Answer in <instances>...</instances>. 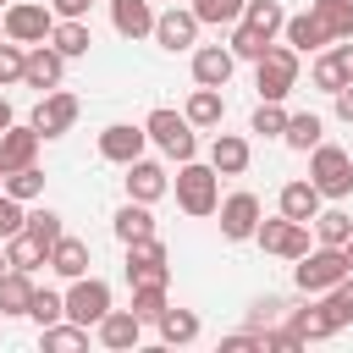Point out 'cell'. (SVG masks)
<instances>
[{
	"mask_svg": "<svg viewBox=\"0 0 353 353\" xmlns=\"http://www.w3.org/2000/svg\"><path fill=\"white\" fill-rule=\"evenodd\" d=\"M298 83V50L292 44H270L259 61H254V88L259 99H287Z\"/></svg>",
	"mask_w": 353,
	"mask_h": 353,
	"instance_id": "6da1fadb",
	"label": "cell"
},
{
	"mask_svg": "<svg viewBox=\"0 0 353 353\" xmlns=\"http://www.w3.org/2000/svg\"><path fill=\"white\" fill-rule=\"evenodd\" d=\"M215 165H199V160H182V171H176V204L188 210V215H215L221 210V193H215Z\"/></svg>",
	"mask_w": 353,
	"mask_h": 353,
	"instance_id": "7a4b0ae2",
	"label": "cell"
},
{
	"mask_svg": "<svg viewBox=\"0 0 353 353\" xmlns=\"http://www.w3.org/2000/svg\"><path fill=\"white\" fill-rule=\"evenodd\" d=\"M342 276H347V254H342V248H331V243L309 248V254L298 259V270H292L298 292H331Z\"/></svg>",
	"mask_w": 353,
	"mask_h": 353,
	"instance_id": "3957f363",
	"label": "cell"
},
{
	"mask_svg": "<svg viewBox=\"0 0 353 353\" xmlns=\"http://www.w3.org/2000/svg\"><path fill=\"white\" fill-rule=\"evenodd\" d=\"M143 132L171 154V160H193L199 154V138H193V121L188 116H176V110H149V121H143Z\"/></svg>",
	"mask_w": 353,
	"mask_h": 353,
	"instance_id": "277c9868",
	"label": "cell"
},
{
	"mask_svg": "<svg viewBox=\"0 0 353 353\" xmlns=\"http://www.w3.org/2000/svg\"><path fill=\"white\" fill-rule=\"evenodd\" d=\"M309 182H314L325 199H347V193H353V160H347L336 143H314V165H309Z\"/></svg>",
	"mask_w": 353,
	"mask_h": 353,
	"instance_id": "5b68a950",
	"label": "cell"
},
{
	"mask_svg": "<svg viewBox=\"0 0 353 353\" xmlns=\"http://www.w3.org/2000/svg\"><path fill=\"white\" fill-rule=\"evenodd\" d=\"M259 248L265 254H281V259H303L309 254V221H292V215H281V221H259Z\"/></svg>",
	"mask_w": 353,
	"mask_h": 353,
	"instance_id": "8992f818",
	"label": "cell"
},
{
	"mask_svg": "<svg viewBox=\"0 0 353 353\" xmlns=\"http://www.w3.org/2000/svg\"><path fill=\"white\" fill-rule=\"evenodd\" d=\"M66 314H72L77 325H99V320L110 314V287H105L99 276H77L72 292H66Z\"/></svg>",
	"mask_w": 353,
	"mask_h": 353,
	"instance_id": "52a82bcc",
	"label": "cell"
},
{
	"mask_svg": "<svg viewBox=\"0 0 353 353\" xmlns=\"http://www.w3.org/2000/svg\"><path fill=\"white\" fill-rule=\"evenodd\" d=\"M55 33V17H50V6H33V0H22V6H11L6 11V39H17V44H44Z\"/></svg>",
	"mask_w": 353,
	"mask_h": 353,
	"instance_id": "ba28073f",
	"label": "cell"
},
{
	"mask_svg": "<svg viewBox=\"0 0 353 353\" xmlns=\"http://www.w3.org/2000/svg\"><path fill=\"white\" fill-rule=\"evenodd\" d=\"M127 281H132V287H138V281H171V270H165V243H160V237L127 243Z\"/></svg>",
	"mask_w": 353,
	"mask_h": 353,
	"instance_id": "9c48e42d",
	"label": "cell"
},
{
	"mask_svg": "<svg viewBox=\"0 0 353 353\" xmlns=\"http://www.w3.org/2000/svg\"><path fill=\"white\" fill-rule=\"evenodd\" d=\"M72 121H77V99H72V94H61V88H50V94L39 99V110H33V127H39L44 138L72 132Z\"/></svg>",
	"mask_w": 353,
	"mask_h": 353,
	"instance_id": "30bf717a",
	"label": "cell"
},
{
	"mask_svg": "<svg viewBox=\"0 0 353 353\" xmlns=\"http://www.w3.org/2000/svg\"><path fill=\"white\" fill-rule=\"evenodd\" d=\"M39 138H44V132H39L33 121H28V127H17V121H11V127L0 132V171H22V165H33Z\"/></svg>",
	"mask_w": 353,
	"mask_h": 353,
	"instance_id": "8fae6325",
	"label": "cell"
},
{
	"mask_svg": "<svg viewBox=\"0 0 353 353\" xmlns=\"http://www.w3.org/2000/svg\"><path fill=\"white\" fill-rule=\"evenodd\" d=\"M221 232H226L232 243L254 237V232H259V199H254V193H232V199L221 204Z\"/></svg>",
	"mask_w": 353,
	"mask_h": 353,
	"instance_id": "7c38bea8",
	"label": "cell"
},
{
	"mask_svg": "<svg viewBox=\"0 0 353 353\" xmlns=\"http://www.w3.org/2000/svg\"><path fill=\"white\" fill-rule=\"evenodd\" d=\"M143 138H149L143 127L116 121V127H105V132H99V154H105V160H116V165H132V160L143 154Z\"/></svg>",
	"mask_w": 353,
	"mask_h": 353,
	"instance_id": "4fadbf2b",
	"label": "cell"
},
{
	"mask_svg": "<svg viewBox=\"0 0 353 353\" xmlns=\"http://www.w3.org/2000/svg\"><path fill=\"white\" fill-rule=\"evenodd\" d=\"M347 83H353V39L336 44V50H325V55L314 61V88L336 94V88H347Z\"/></svg>",
	"mask_w": 353,
	"mask_h": 353,
	"instance_id": "5bb4252c",
	"label": "cell"
},
{
	"mask_svg": "<svg viewBox=\"0 0 353 353\" xmlns=\"http://www.w3.org/2000/svg\"><path fill=\"white\" fill-rule=\"evenodd\" d=\"M165 188H171V176H165L154 160H143V154H138V160L127 165V199H138V204H154Z\"/></svg>",
	"mask_w": 353,
	"mask_h": 353,
	"instance_id": "9a60e30c",
	"label": "cell"
},
{
	"mask_svg": "<svg viewBox=\"0 0 353 353\" xmlns=\"http://www.w3.org/2000/svg\"><path fill=\"white\" fill-rule=\"evenodd\" d=\"M154 39H160V50H188L193 39H199V17L193 11H165V17H154Z\"/></svg>",
	"mask_w": 353,
	"mask_h": 353,
	"instance_id": "2e32d148",
	"label": "cell"
},
{
	"mask_svg": "<svg viewBox=\"0 0 353 353\" xmlns=\"http://www.w3.org/2000/svg\"><path fill=\"white\" fill-rule=\"evenodd\" d=\"M61 66H66V55H61L55 44H50V50H44V44H33V55H28V66H22V83L50 94V88L61 83Z\"/></svg>",
	"mask_w": 353,
	"mask_h": 353,
	"instance_id": "e0dca14e",
	"label": "cell"
},
{
	"mask_svg": "<svg viewBox=\"0 0 353 353\" xmlns=\"http://www.w3.org/2000/svg\"><path fill=\"white\" fill-rule=\"evenodd\" d=\"M232 50H221V44H204V50H193V77L204 83V88H226V77H232Z\"/></svg>",
	"mask_w": 353,
	"mask_h": 353,
	"instance_id": "ac0fdd59",
	"label": "cell"
},
{
	"mask_svg": "<svg viewBox=\"0 0 353 353\" xmlns=\"http://www.w3.org/2000/svg\"><path fill=\"white\" fill-rule=\"evenodd\" d=\"M110 22H116L121 39H143V33H154V11H149V0H110Z\"/></svg>",
	"mask_w": 353,
	"mask_h": 353,
	"instance_id": "d6986e66",
	"label": "cell"
},
{
	"mask_svg": "<svg viewBox=\"0 0 353 353\" xmlns=\"http://www.w3.org/2000/svg\"><path fill=\"white\" fill-rule=\"evenodd\" d=\"M138 336H143V320H138L132 309H110V314L99 320V342H105V347H138Z\"/></svg>",
	"mask_w": 353,
	"mask_h": 353,
	"instance_id": "ffe728a7",
	"label": "cell"
},
{
	"mask_svg": "<svg viewBox=\"0 0 353 353\" xmlns=\"http://www.w3.org/2000/svg\"><path fill=\"white\" fill-rule=\"evenodd\" d=\"M50 270L66 276V281L88 276V243H83V237H61V243L50 248Z\"/></svg>",
	"mask_w": 353,
	"mask_h": 353,
	"instance_id": "44dd1931",
	"label": "cell"
},
{
	"mask_svg": "<svg viewBox=\"0 0 353 353\" xmlns=\"http://www.w3.org/2000/svg\"><path fill=\"white\" fill-rule=\"evenodd\" d=\"M210 165H215L221 176H237V171H248V143H243L237 132H221V138L210 143Z\"/></svg>",
	"mask_w": 353,
	"mask_h": 353,
	"instance_id": "7402d4cb",
	"label": "cell"
},
{
	"mask_svg": "<svg viewBox=\"0 0 353 353\" xmlns=\"http://www.w3.org/2000/svg\"><path fill=\"white\" fill-rule=\"evenodd\" d=\"M320 199H325V193H320L314 182H287V188H281V215L314 221V215H320Z\"/></svg>",
	"mask_w": 353,
	"mask_h": 353,
	"instance_id": "603a6c76",
	"label": "cell"
},
{
	"mask_svg": "<svg viewBox=\"0 0 353 353\" xmlns=\"http://www.w3.org/2000/svg\"><path fill=\"white\" fill-rule=\"evenodd\" d=\"M6 259H11L17 270H28V276H33L39 265H50V248H44V243H39V237H33L28 226H22L17 237H6Z\"/></svg>",
	"mask_w": 353,
	"mask_h": 353,
	"instance_id": "cb8c5ba5",
	"label": "cell"
},
{
	"mask_svg": "<svg viewBox=\"0 0 353 353\" xmlns=\"http://www.w3.org/2000/svg\"><path fill=\"white\" fill-rule=\"evenodd\" d=\"M154 325H160V342H171V347H182V342L199 336V314H193V309H171V303H165V309L154 314Z\"/></svg>",
	"mask_w": 353,
	"mask_h": 353,
	"instance_id": "d4e9b609",
	"label": "cell"
},
{
	"mask_svg": "<svg viewBox=\"0 0 353 353\" xmlns=\"http://www.w3.org/2000/svg\"><path fill=\"white\" fill-rule=\"evenodd\" d=\"M33 292H39V287L28 281V270H17V265H11V270L0 276V314H28Z\"/></svg>",
	"mask_w": 353,
	"mask_h": 353,
	"instance_id": "484cf974",
	"label": "cell"
},
{
	"mask_svg": "<svg viewBox=\"0 0 353 353\" xmlns=\"http://www.w3.org/2000/svg\"><path fill=\"white\" fill-rule=\"evenodd\" d=\"M116 237H121V243H138V237H154V215H149V204H138V199H127V204L116 210Z\"/></svg>",
	"mask_w": 353,
	"mask_h": 353,
	"instance_id": "4316f807",
	"label": "cell"
},
{
	"mask_svg": "<svg viewBox=\"0 0 353 353\" xmlns=\"http://www.w3.org/2000/svg\"><path fill=\"white\" fill-rule=\"evenodd\" d=\"M50 44L72 61V55H88V44H94V39H88V22H83V17H61V22H55V33H50Z\"/></svg>",
	"mask_w": 353,
	"mask_h": 353,
	"instance_id": "83f0119b",
	"label": "cell"
},
{
	"mask_svg": "<svg viewBox=\"0 0 353 353\" xmlns=\"http://www.w3.org/2000/svg\"><path fill=\"white\" fill-rule=\"evenodd\" d=\"M314 17L331 39H353V0H314Z\"/></svg>",
	"mask_w": 353,
	"mask_h": 353,
	"instance_id": "f1b7e54d",
	"label": "cell"
},
{
	"mask_svg": "<svg viewBox=\"0 0 353 353\" xmlns=\"http://www.w3.org/2000/svg\"><path fill=\"white\" fill-rule=\"evenodd\" d=\"M287 44L292 50H314V44H331V33L320 28L314 11H303V17H287Z\"/></svg>",
	"mask_w": 353,
	"mask_h": 353,
	"instance_id": "f546056e",
	"label": "cell"
},
{
	"mask_svg": "<svg viewBox=\"0 0 353 353\" xmlns=\"http://www.w3.org/2000/svg\"><path fill=\"white\" fill-rule=\"evenodd\" d=\"M221 116H226V99L199 83V94L188 99V121H193V127H221Z\"/></svg>",
	"mask_w": 353,
	"mask_h": 353,
	"instance_id": "4dcf8cb0",
	"label": "cell"
},
{
	"mask_svg": "<svg viewBox=\"0 0 353 353\" xmlns=\"http://www.w3.org/2000/svg\"><path fill=\"white\" fill-rule=\"evenodd\" d=\"M320 132H325V121H320L314 110H303V116H287V132H281V138H287L292 149H314Z\"/></svg>",
	"mask_w": 353,
	"mask_h": 353,
	"instance_id": "1f68e13d",
	"label": "cell"
},
{
	"mask_svg": "<svg viewBox=\"0 0 353 353\" xmlns=\"http://www.w3.org/2000/svg\"><path fill=\"white\" fill-rule=\"evenodd\" d=\"M320 309H325V320H331L336 331H342V325H353V281L342 276V281L325 292V303H320Z\"/></svg>",
	"mask_w": 353,
	"mask_h": 353,
	"instance_id": "d6a6232c",
	"label": "cell"
},
{
	"mask_svg": "<svg viewBox=\"0 0 353 353\" xmlns=\"http://www.w3.org/2000/svg\"><path fill=\"white\" fill-rule=\"evenodd\" d=\"M265 50H270V33H265V28H254V22H237V33H232V55L259 61Z\"/></svg>",
	"mask_w": 353,
	"mask_h": 353,
	"instance_id": "836d02e7",
	"label": "cell"
},
{
	"mask_svg": "<svg viewBox=\"0 0 353 353\" xmlns=\"http://www.w3.org/2000/svg\"><path fill=\"white\" fill-rule=\"evenodd\" d=\"M0 188H6L11 199H22V204H28V199H39V193H44V171H39V165H22V171H6V182H0Z\"/></svg>",
	"mask_w": 353,
	"mask_h": 353,
	"instance_id": "e575fe53",
	"label": "cell"
},
{
	"mask_svg": "<svg viewBox=\"0 0 353 353\" xmlns=\"http://www.w3.org/2000/svg\"><path fill=\"white\" fill-rule=\"evenodd\" d=\"M314 232H320V243L342 248V243L353 237V215H347V210H325V215H314Z\"/></svg>",
	"mask_w": 353,
	"mask_h": 353,
	"instance_id": "d590c367",
	"label": "cell"
},
{
	"mask_svg": "<svg viewBox=\"0 0 353 353\" xmlns=\"http://www.w3.org/2000/svg\"><path fill=\"white\" fill-rule=\"evenodd\" d=\"M160 309H165V281H138L132 287V314L138 320H154Z\"/></svg>",
	"mask_w": 353,
	"mask_h": 353,
	"instance_id": "8d00e7d4",
	"label": "cell"
},
{
	"mask_svg": "<svg viewBox=\"0 0 353 353\" xmlns=\"http://www.w3.org/2000/svg\"><path fill=\"white\" fill-rule=\"evenodd\" d=\"M44 347L50 353H72V347H88V325H44Z\"/></svg>",
	"mask_w": 353,
	"mask_h": 353,
	"instance_id": "74e56055",
	"label": "cell"
},
{
	"mask_svg": "<svg viewBox=\"0 0 353 353\" xmlns=\"http://www.w3.org/2000/svg\"><path fill=\"white\" fill-rule=\"evenodd\" d=\"M243 6L248 0H193V17L199 22H243Z\"/></svg>",
	"mask_w": 353,
	"mask_h": 353,
	"instance_id": "f35d334b",
	"label": "cell"
},
{
	"mask_svg": "<svg viewBox=\"0 0 353 353\" xmlns=\"http://www.w3.org/2000/svg\"><path fill=\"white\" fill-rule=\"evenodd\" d=\"M243 22H254V28H265V33L287 28V17H281V6H276V0H248V6H243Z\"/></svg>",
	"mask_w": 353,
	"mask_h": 353,
	"instance_id": "ab89813d",
	"label": "cell"
},
{
	"mask_svg": "<svg viewBox=\"0 0 353 353\" xmlns=\"http://www.w3.org/2000/svg\"><path fill=\"white\" fill-rule=\"evenodd\" d=\"M254 132H265V138L287 132V110H281V99H259V110H254Z\"/></svg>",
	"mask_w": 353,
	"mask_h": 353,
	"instance_id": "60d3db41",
	"label": "cell"
},
{
	"mask_svg": "<svg viewBox=\"0 0 353 353\" xmlns=\"http://www.w3.org/2000/svg\"><path fill=\"white\" fill-rule=\"evenodd\" d=\"M28 232H33V237H39L44 248H55V243L66 237V232H61V215H55V210H33V215H28Z\"/></svg>",
	"mask_w": 353,
	"mask_h": 353,
	"instance_id": "b9f144b4",
	"label": "cell"
},
{
	"mask_svg": "<svg viewBox=\"0 0 353 353\" xmlns=\"http://www.w3.org/2000/svg\"><path fill=\"white\" fill-rule=\"evenodd\" d=\"M28 314H33V320H39V331H44V325H55V320L66 314V298H55V292H33Z\"/></svg>",
	"mask_w": 353,
	"mask_h": 353,
	"instance_id": "7bdbcfd3",
	"label": "cell"
},
{
	"mask_svg": "<svg viewBox=\"0 0 353 353\" xmlns=\"http://www.w3.org/2000/svg\"><path fill=\"white\" fill-rule=\"evenodd\" d=\"M22 226H28V215H22V199L0 193V237H17Z\"/></svg>",
	"mask_w": 353,
	"mask_h": 353,
	"instance_id": "ee69618b",
	"label": "cell"
},
{
	"mask_svg": "<svg viewBox=\"0 0 353 353\" xmlns=\"http://www.w3.org/2000/svg\"><path fill=\"white\" fill-rule=\"evenodd\" d=\"M22 66H28V55L17 50V39L0 44V83H22Z\"/></svg>",
	"mask_w": 353,
	"mask_h": 353,
	"instance_id": "f6af8a7d",
	"label": "cell"
},
{
	"mask_svg": "<svg viewBox=\"0 0 353 353\" xmlns=\"http://www.w3.org/2000/svg\"><path fill=\"white\" fill-rule=\"evenodd\" d=\"M50 6H55V17H83L94 0H50Z\"/></svg>",
	"mask_w": 353,
	"mask_h": 353,
	"instance_id": "bcb514c9",
	"label": "cell"
},
{
	"mask_svg": "<svg viewBox=\"0 0 353 353\" xmlns=\"http://www.w3.org/2000/svg\"><path fill=\"white\" fill-rule=\"evenodd\" d=\"M336 116H342V121H353V83H347V88H336Z\"/></svg>",
	"mask_w": 353,
	"mask_h": 353,
	"instance_id": "7dc6e473",
	"label": "cell"
},
{
	"mask_svg": "<svg viewBox=\"0 0 353 353\" xmlns=\"http://www.w3.org/2000/svg\"><path fill=\"white\" fill-rule=\"evenodd\" d=\"M6 127H11V105L0 99V132H6Z\"/></svg>",
	"mask_w": 353,
	"mask_h": 353,
	"instance_id": "c3c4849f",
	"label": "cell"
},
{
	"mask_svg": "<svg viewBox=\"0 0 353 353\" xmlns=\"http://www.w3.org/2000/svg\"><path fill=\"white\" fill-rule=\"evenodd\" d=\"M342 254H347V276H353V237H347V243H342Z\"/></svg>",
	"mask_w": 353,
	"mask_h": 353,
	"instance_id": "681fc988",
	"label": "cell"
},
{
	"mask_svg": "<svg viewBox=\"0 0 353 353\" xmlns=\"http://www.w3.org/2000/svg\"><path fill=\"white\" fill-rule=\"evenodd\" d=\"M6 270H11V259H6V254H0V276H6Z\"/></svg>",
	"mask_w": 353,
	"mask_h": 353,
	"instance_id": "f907efd6",
	"label": "cell"
},
{
	"mask_svg": "<svg viewBox=\"0 0 353 353\" xmlns=\"http://www.w3.org/2000/svg\"><path fill=\"white\" fill-rule=\"evenodd\" d=\"M0 33H6V22H0Z\"/></svg>",
	"mask_w": 353,
	"mask_h": 353,
	"instance_id": "816d5d0a",
	"label": "cell"
},
{
	"mask_svg": "<svg viewBox=\"0 0 353 353\" xmlns=\"http://www.w3.org/2000/svg\"><path fill=\"white\" fill-rule=\"evenodd\" d=\"M0 182H6V171H0Z\"/></svg>",
	"mask_w": 353,
	"mask_h": 353,
	"instance_id": "f5cc1de1",
	"label": "cell"
}]
</instances>
